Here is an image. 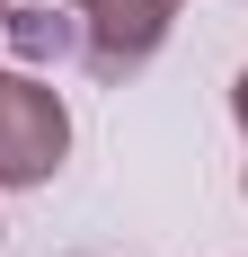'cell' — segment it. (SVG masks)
Listing matches in <instances>:
<instances>
[{
  "label": "cell",
  "mask_w": 248,
  "mask_h": 257,
  "mask_svg": "<svg viewBox=\"0 0 248 257\" xmlns=\"http://www.w3.org/2000/svg\"><path fill=\"white\" fill-rule=\"evenodd\" d=\"M239 186H248V178H239Z\"/></svg>",
  "instance_id": "6"
},
{
  "label": "cell",
  "mask_w": 248,
  "mask_h": 257,
  "mask_svg": "<svg viewBox=\"0 0 248 257\" xmlns=\"http://www.w3.org/2000/svg\"><path fill=\"white\" fill-rule=\"evenodd\" d=\"M80 18V45H89V71L98 80H124V71H142L151 53L169 45V0H62Z\"/></svg>",
  "instance_id": "2"
},
{
  "label": "cell",
  "mask_w": 248,
  "mask_h": 257,
  "mask_svg": "<svg viewBox=\"0 0 248 257\" xmlns=\"http://www.w3.org/2000/svg\"><path fill=\"white\" fill-rule=\"evenodd\" d=\"M0 36H9V0H0Z\"/></svg>",
  "instance_id": "4"
},
{
  "label": "cell",
  "mask_w": 248,
  "mask_h": 257,
  "mask_svg": "<svg viewBox=\"0 0 248 257\" xmlns=\"http://www.w3.org/2000/svg\"><path fill=\"white\" fill-rule=\"evenodd\" d=\"M230 115H239V133H248V71L230 80Z\"/></svg>",
  "instance_id": "3"
},
{
  "label": "cell",
  "mask_w": 248,
  "mask_h": 257,
  "mask_svg": "<svg viewBox=\"0 0 248 257\" xmlns=\"http://www.w3.org/2000/svg\"><path fill=\"white\" fill-rule=\"evenodd\" d=\"M169 9H186V0H169Z\"/></svg>",
  "instance_id": "5"
},
{
  "label": "cell",
  "mask_w": 248,
  "mask_h": 257,
  "mask_svg": "<svg viewBox=\"0 0 248 257\" xmlns=\"http://www.w3.org/2000/svg\"><path fill=\"white\" fill-rule=\"evenodd\" d=\"M71 160V106L36 71H0V186H45Z\"/></svg>",
  "instance_id": "1"
}]
</instances>
